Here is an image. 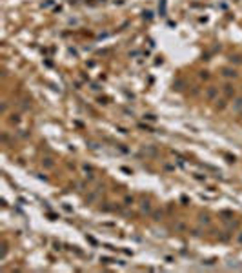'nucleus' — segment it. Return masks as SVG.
<instances>
[{
  "label": "nucleus",
  "instance_id": "f257e3e1",
  "mask_svg": "<svg viewBox=\"0 0 242 273\" xmlns=\"http://www.w3.org/2000/svg\"><path fill=\"white\" fill-rule=\"evenodd\" d=\"M222 75H224L226 78H235V77H237V71L231 69V68H226V69L222 71Z\"/></svg>",
  "mask_w": 242,
  "mask_h": 273
},
{
  "label": "nucleus",
  "instance_id": "423d86ee",
  "mask_svg": "<svg viewBox=\"0 0 242 273\" xmlns=\"http://www.w3.org/2000/svg\"><path fill=\"white\" fill-rule=\"evenodd\" d=\"M217 108L218 109H224L226 108V100H220V104H217Z\"/></svg>",
  "mask_w": 242,
  "mask_h": 273
},
{
  "label": "nucleus",
  "instance_id": "0eeeda50",
  "mask_svg": "<svg viewBox=\"0 0 242 273\" xmlns=\"http://www.w3.org/2000/svg\"><path fill=\"white\" fill-rule=\"evenodd\" d=\"M144 119H148V120H151V122H155V120H157V119H155V115H146Z\"/></svg>",
  "mask_w": 242,
  "mask_h": 273
},
{
  "label": "nucleus",
  "instance_id": "39448f33",
  "mask_svg": "<svg viewBox=\"0 0 242 273\" xmlns=\"http://www.w3.org/2000/svg\"><path fill=\"white\" fill-rule=\"evenodd\" d=\"M233 109H235V111H240V109H242V98H237V100H235Z\"/></svg>",
  "mask_w": 242,
  "mask_h": 273
},
{
  "label": "nucleus",
  "instance_id": "20e7f679",
  "mask_svg": "<svg viewBox=\"0 0 242 273\" xmlns=\"http://www.w3.org/2000/svg\"><path fill=\"white\" fill-rule=\"evenodd\" d=\"M224 95H226V97H233V95H235L233 86H229V84H228V86H224Z\"/></svg>",
  "mask_w": 242,
  "mask_h": 273
},
{
  "label": "nucleus",
  "instance_id": "1a4fd4ad",
  "mask_svg": "<svg viewBox=\"0 0 242 273\" xmlns=\"http://www.w3.org/2000/svg\"><path fill=\"white\" fill-rule=\"evenodd\" d=\"M237 240H238V242H240V244H242V231H240V235H238V237H237Z\"/></svg>",
  "mask_w": 242,
  "mask_h": 273
},
{
  "label": "nucleus",
  "instance_id": "f03ea898",
  "mask_svg": "<svg viewBox=\"0 0 242 273\" xmlns=\"http://www.w3.org/2000/svg\"><path fill=\"white\" fill-rule=\"evenodd\" d=\"M215 95H217V88H213V86H211V88H208L206 97H208L209 100H213V98H215Z\"/></svg>",
  "mask_w": 242,
  "mask_h": 273
},
{
  "label": "nucleus",
  "instance_id": "7ed1b4c3",
  "mask_svg": "<svg viewBox=\"0 0 242 273\" xmlns=\"http://www.w3.org/2000/svg\"><path fill=\"white\" fill-rule=\"evenodd\" d=\"M42 166H44V167H47V170H51V167L55 166V162H53V159H49V157H46V159L42 160Z\"/></svg>",
  "mask_w": 242,
  "mask_h": 273
},
{
  "label": "nucleus",
  "instance_id": "6e6552de",
  "mask_svg": "<svg viewBox=\"0 0 242 273\" xmlns=\"http://www.w3.org/2000/svg\"><path fill=\"white\" fill-rule=\"evenodd\" d=\"M142 209H144V211H149V204L144 202V204H142Z\"/></svg>",
  "mask_w": 242,
  "mask_h": 273
}]
</instances>
